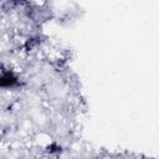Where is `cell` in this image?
Returning <instances> with one entry per match:
<instances>
[{"label":"cell","instance_id":"3957f363","mask_svg":"<svg viewBox=\"0 0 159 159\" xmlns=\"http://www.w3.org/2000/svg\"><path fill=\"white\" fill-rule=\"evenodd\" d=\"M47 153H50V154H58V153H61V150H62V148L58 145V144H50L48 147H47Z\"/></svg>","mask_w":159,"mask_h":159},{"label":"cell","instance_id":"7a4b0ae2","mask_svg":"<svg viewBox=\"0 0 159 159\" xmlns=\"http://www.w3.org/2000/svg\"><path fill=\"white\" fill-rule=\"evenodd\" d=\"M42 42V37L41 36H34V37H30L26 42H25V50L26 51H31L34 48H36L39 45H41Z\"/></svg>","mask_w":159,"mask_h":159},{"label":"cell","instance_id":"6da1fadb","mask_svg":"<svg viewBox=\"0 0 159 159\" xmlns=\"http://www.w3.org/2000/svg\"><path fill=\"white\" fill-rule=\"evenodd\" d=\"M17 83H19V78L14 72L6 71V72L1 73V76H0V87L1 88H11V87H15Z\"/></svg>","mask_w":159,"mask_h":159}]
</instances>
